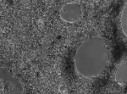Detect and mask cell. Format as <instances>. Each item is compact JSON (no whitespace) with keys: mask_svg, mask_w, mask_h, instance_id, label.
Instances as JSON below:
<instances>
[{"mask_svg":"<svg viewBox=\"0 0 127 94\" xmlns=\"http://www.w3.org/2000/svg\"><path fill=\"white\" fill-rule=\"evenodd\" d=\"M120 26L121 28L122 34L127 38V2L125 3L120 12Z\"/></svg>","mask_w":127,"mask_h":94,"instance_id":"5b68a950","label":"cell"},{"mask_svg":"<svg viewBox=\"0 0 127 94\" xmlns=\"http://www.w3.org/2000/svg\"><path fill=\"white\" fill-rule=\"evenodd\" d=\"M107 45L101 36H91L75 51L74 64L76 73L87 79L97 77L103 71L108 63Z\"/></svg>","mask_w":127,"mask_h":94,"instance_id":"6da1fadb","label":"cell"},{"mask_svg":"<svg viewBox=\"0 0 127 94\" xmlns=\"http://www.w3.org/2000/svg\"><path fill=\"white\" fill-rule=\"evenodd\" d=\"M83 9L80 3L69 2L62 6L59 10V18L66 23H75L82 17Z\"/></svg>","mask_w":127,"mask_h":94,"instance_id":"3957f363","label":"cell"},{"mask_svg":"<svg viewBox=\"0 0 127 94\" xmlns=\"http://www.w3.org/2000/svg\"><path fill=\"white\" fill-rule=\"evenodd\" d=\"M114 81L120 86L127 82V59H122L114 71Z\"/></svg>","mask_w":127,"mask_h":94,"instance_id":"277c9868","label":"cell"},{"mask_svg":"<svg viewBox=\"0 0 127 94\" xmlns=\"http://www.w3.org/2000/svg\"><path fill=\"white\" fill-rule=\"evenodd\" d=\"M1 94H24L23 87L16 77L8 69L2 67Z\"/></svg>","mask_w":127,"mask_h":94,"instance_id":"7a4b0ae2","label":"cell"}]
</instances>
